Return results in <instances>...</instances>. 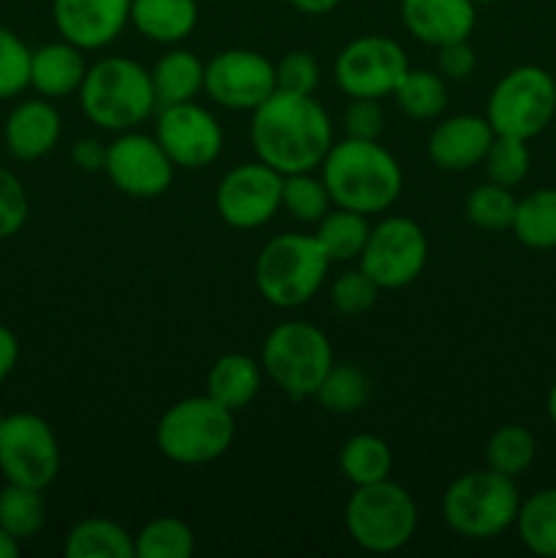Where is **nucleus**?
I'll use <instances>...</instances> for the list:
<instances>
[{
    "mask_svg": "<svg viewBox=\"0 0 556 558\" xmlns=\"http://www.w3.org/2000/svg\"><path fill=\"white\" fill-rule=\"evenodd\" d=\"M333 142L330 114L314 96L276 90L251 112V147L278 174L314 172Z\"/></svg>",
    "mask_w": 556,
    "mask_h": 558,
    "instance_id": "1",
    "label": "nucleus"
},
{
    "mask_svg": "<svg viewBox=\"0 0 556 558\" xmlns=\"http://www.w3.org/2000/svg\"><path fill=\"white\" fill-rule=\"evenodd\" d=\"M322 183L327 185L333 205L376 216L392 207L403 189L401 163L379 140L347 136L333 142L322 161Z\"/></svg>",
    "mask_w": 556,
    "mask_h": 558,
    "instance_id": "2",
    "label": "nucleus"
},
{
    "mask_svg": "<svg viewBox=\"0 0 556 558\" xmlns=\"http://www.w3.org/2000/svg\"><path fill=\"white\" fill-rule=\"evenodd\" d=\"M80 107L98 129L112 134L134 131L158 107L150 71L123 54L96 60L80 85Z\"/></svg>",
    "mask_w": 556,
    "mask_h": 558,
    "instance_id": "3",
    "label": "nucleus"
},
{
    "mask_svg": "<svg viewBox=\"0 0 556 558\" xmlns=\"http://www.w3.org/2000/svg\"><path fill=\"white\" fill-rule=\"evenodd\" d=\"M327 267L330 259L316 234H276L256 254L254 283L267 303L292 311L319 292Z\"/></svg>",
    "mask_w": 556,
    "mask_h": 558,
    "instance_id": "4",
    "label": "nucleus"
},
{
    "mask_svg": "<svg viewBox=\"0 0 556 558\" xmlns=\"http://www.w3.org/2000/svg\"><path fill=\"white\" fill-rule=\"evenodd\" d=\"M518 507L521 496L516 480L488 466L452 480L442 496V518L458 537L467 539H494L505 534L516 526Z\"/></svg>",
    "mask_w": 556,
    "mask_h": 558,
    "instance_id": "5",
    "label": "nucleus"
},
{
    "mask_svg": "<svg viewBox=\"0 0 556 558\" xmlns=\"http://www.w3.org/2000/svg\"><path fill=\"white\" fill-rule=\"evenodd\" d=\"M232 441L234 412L213 401L207 392L172 403L156 425V445L161 456L183 466L218 461Z\"/></svg>",
    "mask_w": 556,
    "mask_h": 558,
    "instance_id": "6",
    "label": "nucleus"
},
{
    "mask_svg": "<svg viewBox=\"0 0 556 558\" xmlns=\"http://www.w3.org/2000/svg\"><path fill=\"white\" fill-rule=\"evenodd\" d=\"M418 505L403 485L390 477L358 485L349 496L343 523L349 537L368 554H396L418 532Z\"/></svg>",
    "mask_w": 556,
    "mask_h": 558,
    "instance_id": "7",
    "label": "nucleus"
},
{
    "mask_svg": "<svg viewBox=\"0 0 556 558\" xmlns=\"http://www.w3.org/2000/svg\"><path fill=\"white\" fill-rule=\"evenodd\" d=\"M333 363L330 341L311 322H281L262 343V371L294 401L314 398Z\"/></svg>",
    "mask_w": 556,
    "mask_h": 558,
    "instance_id": "8",
    "label": "nucleus"
},
{
    "mask_svg": "<svg viewBox=\"0 0 556 558\" xmlns=\"http://www.w3.org/2000/svg\"><path fill=\"white\" fill-rule=\"evenodd\" d=\"M556 114V82L540 65H518L491 90L488 118L496 134L532 140L543 134Z\"/></svg>",
    "mask_w": 556,
    "mask_h": 558,
    "instance_id": "9",
    "label": "nucleus"
},
{
    "mask_svg": "<svg viewBox=\"0 0 556 558\" xmlns=\"http://www.w3.org/2000/svg\"><path fill=\"white\" fill-rule=\"evenodd\" d=\"M60 472V445L52 425L33 412L9 414L0 425V474L5 483L49 488Z\"/></svg>",
    "mask_w": 556,
    "mask_h": 558,
    "instance_id": "10",
    "label": "nucleus"
},
{
    "mask_svg": "<svg viewBox=\"0 0 556 558\" xmlns=\"http://www.w3.org/2000/svg\"><path fill=\"white\" fill-rule=\"evenodd\" d=\"M428 262V238L418 221L390 216L371 227L360 254V270L368 272L379 289H403L423 272Z\"/></svg>",
    "mask_w": 556,
    "mask_h": 558,
    "instance_id": "11",
    "label": "nucleus"
},
{
    "mask_svg": "<svg viewBox=\"0 0 556 558\" xmlns=\"http://www.w3.org/2000/svg\"><path fill=\"white\" fill-rule=\"evenodd\" d=\"M409 71L401 44L387 36H360L338 52L333 63L336 85L349 98L392 96L401 76Z\"/></svg>",
    "mask_w": 556,
    "mask_h": 558,
    "instance_id": "12",
    "label": "nucleus"
},
{
    "mask_svg": "<svg viewBox=\"0 0 556 558\" xmlns=\"http://www.w3.org/2000/svg\"><path fill=\"white\" fill-rule=\"evenodd\" d=\"M104 172L120 194L131 199H156L172 185L174 163L156 136L123 131L107 145Z\"/></svg>",
    "mask_w": 556,
    "mask_h": 558,
    "instance_id": "13",
    "label": "nucleus"
},
{
    "mask_svg": "<svg viewBox=\"0 0 556 558\" xmlns=\"http://www.w3.org/2000/svg\"><path fill=\"white\" fill-rule=\"evenodd\" d=\"M276 90V63L254 49H223L205 63V93L223 109L254 112Z\"/></svg>",
    "mask_w": 556,
    "mask_h": 558,
    "instance_id": "14",
    "label": "nucleus"
},
{
    "mask_svg": "<svg viewBox=\"0 0 556 558\" xmlns=\"http://www.w3.org/2000/svg\"><path fill=\"white\" fill-rule=\"evenodd\" d=\"M283 174L256 161L238 163L221 178L216 189V210L232 229H259L281 207Z\"/></svg>",
    "mask_w": 556,
    "mask_h": 558,
    "instance_id": "15",
    "label": "nucleus"
},
{
    "mask_svg": "<svg viewBox=\"0 0 556 558\" xmlns=\"http://www.w3.org/2000/svg\"><path fill=\"white\" fill-rule=\"evenodd\" d=\"M158 145L164 147L174 167H210L223 150V131L216 114L194 101L161 107L156 118Z\"/></svg>",
    "mask_w": 556,
    "mask_h": 558,
    "instance_id": "16",
    "label": "nucleus"
},
{
    "mask_svg": "<svg viewBox=\"0 0 556 558\" xmlns=\"http://www.w3.org/2000/svg\"><path fill=\"white\" fill-rule=\"evenodd\" d=\"M52 20L60 36L82 52L104 49L131 22V0H52Z\"/></svg>",
    "mask_w": 556,
    "mask_h": 558,
    "instance_id": "17",
    "label": "nucleus"
},
{
    "mask_svg": "<svg viewBox=\"0 0 556 558\" xmlns=\"http://www.w3.org/2000/svg\"><path fill=\"white\" fill-rule=\"evenodd\" d=\"M496 131L480 114H452L436 123L428 136V156L445 172H467L483 163Z\"/></svg>",
    "mask_w": 556,
    "mask_h": 558,
    "instance_id": "18",
    "label": "nucleus"
},
{
    "mask_svg": "<svg viewBox=\"0 0 556 558\" xmlns=\"http://www.w3.org/2000/svg\"><path fill=\"white\" fill-rule=\"evenodd\" d=\"M474 9L472 0H401V22L418 41L439 49L472 36Z\"/></svg>",
    "mask_w": 556,
    "mask_h": 558,
    "instance_id": "19",
    "label": "nucleus"
},
{
    "mask_svg": "<svg viewBox=\"0 0 556 558\" xmlns=\"http://www.w3.org/2000/svg\"><path fill=\"white\" fill-rule=\"evenodd\" d=\"M63 131L60 112L44 98H27L9 112L3 140L16 161H38L55 150Z\"/></svg>",
    "mask_w": 556,
    "mask_h": 558,
    "instance_id": "20",
    "label": "nucleus"
},
{
    "mask_svg": "<svg viewBox=\"0 0 556 558\" xmlns=\"http://www.w3.org/2000/svg\"><path fill=\"white\" fill-rule=\"evenodd\" d=\"M87 74L85 52L74 44L52 41L33 49L31 54V87L41 98H63L80 90Z\"/></svg>",
    "mask_w": 556,
    "mask_h": 558,
    "instance_id": "21",
    "label": "nucleus"
},
{
    "mask_svg": "<svg viewBox=\"0 0 556 558\" xmlns=\"http://www.w3.org/2000/svg\"><path fill=\"white\" fill-rule=\"evenodd\" d=\"M196 20V0H131L129 25L156 44H180L194 33Z\"/></svg>",
    "mask_w": 556,
    "mask_h": 558,
    "instance_id": "22",
    "label": "nucleus"
},
{
    "mask_svg": "<svg viewBox=\"0 0 556 558\" xmlns=\"http://www.w3.org/2000/svg\"><path fill=\"white\" fill-rule=\"evenodd\" d=\"M158 107L194 101L205 90V63L191 49H169L150 71Z\"/></svg>",
    "mask_w": 556,
    "mask_h": 558,
    "instance_id": "23",
    "label": "nucleus"
},
{
    "mask_svg": "<svg viewBox=\"0 0 556 558\" xmlns=\"http://www.w3.org/2000/svg\"><path fill=\"white\" fill-rule=\"evenodd\" d=\"M259 363L243 352L221 354L207 374V396L227 407L229 412H240V409L249 407L259 396Z\"/></svg>",
    "mask_w": 556,
    "mask_h": 558,
    "instance_id": "24",
    "label": "nucleus"
},
{
    "mask_svg": "<svg viewBox=\"0 0 556 558\" xmlns=\"http://www.w3.org/2000/svg\"><path fill=\"white\" fill-rule=\"evenodd\" d=\"M69 558H134V534L109 518H85L65 534Z\"/></svg>",
    "mask_w": 556,
    "mask_h": 558,
    "instance_id": "25",
    "label": "nucleus"
},
{
    "mask_svg": "<svg viewBox=\"0 0 556 558\" xmlns=\"http://www.w3.org/2000/svg\"><path fill=\"white\" fill-rule=\"evenodd\" d=\"M316 240L325 248L330 262H352L360 259L365 248V240L371 234L368 216L358 210H347V207H336L327 210L322 221H316Z\"/></svg>",
    "mask_w": 556,
    "mask_h": 558,
    "instance_id": "26",
    "label": "nucleus"
},
{
    "mask_svg": "<svg viewBox=\"0 0 556 558\" xmlns=\"http://www.w3.org/2000/svg\"><path fill=\"white\" fill-rule=\"evenodd\" d=\"M338 466H341V474L354 485V488H358V485L379 483V480L390 477V445L374 434L352 436V439L343 441L341 452H338Z\"/></svg>",
    "mask_w": 556,
    "mask_h": 558,
    "instance_id": "27",
    "label": "nucleus"
},
{
    "mask_svg": "<svg viewBox=\"0 0 556 558\" xmlns=\"http://www.w3.org/2000/svg\"><path fill=\"white\" fill-rule=\"evenodd\" d=\"M510 229L527 248H556V189H540L518 199Z\"/></svg>",
    "mask_w": 556,
    "mask_h": 558,
    "instance_id": "28",
    "label": "nucleus"
},
{
    "mask_svg": "<svg viewBox=\"0 0 556 558\" xmlns=\"http://www.w3.org/2000/svg\"><path fill=\"white\" fill-rule=\"evenodd\" d=\"M516 529L534 556L556 558V488H543L521 501Z\"/></svg>",
    "mask_w": 556,
    "mask_h": 558,
    "instance_id": "29",
    "label": "nucleus"
},
{
    "mask_svg": "<svg viewBox=\"0 0 556 558\" xmlns=\"http://www.w3.org/2000/svg\"><path fill=\"white\" fill-rule=\"evenodd\" d=\"M44 521H47V505L41 490L16 483H5L0 488V529H5L11 537L25 543L41 532Z\"/></svg>",
    "mask_w": 556,
    "mask_h": 558,
    "instance_id": "30",
    "label": "nucleus"
},
{
    "mask_svg": "<svg viewBox=\"0 0 556 558\" xmlns=\"http://www.w3.org/2000/svg\"><path fill=\"white\" fill-rule=\"evenodd\" d=\"M396 104L403 114L414 120H434L447 107L445 76L428 69H409L392 90Z\"/></svg>",
    "mask_w": 556,
    "mask_h": 558,
    "instance_id": "31",
    "label": "nucleus"
},
{
    "mask_svg": "<svg viewBox=\"0 0 556 558\" xmlns=\"http://www.w3.org/2000/svg\"><path fill=\"white\" fill-rule=\"evenodd\" d=\"M194 548V529L172 515L156 518L134 534V558H189Z\"/></svg>",
    "mask_w": 556,
    "mask_h": 558,
    "instance_id": "32",
    "label": "nucleus"
},
{
    "mask_svg": "<svg viewBox=\"0 0 556 558\" xmlns=\"http://www.w3.org/2000/svg\"><path fill=\"white\" fill-rule=\"evenodd\" d=\"M368 396L371 381L363 368H358V365L352 363H333L314 398L322 403V409H327V412L352 414L368 401Z\"/></svg>",
    "mask_w": 556,
    "mask_h": 558,
    "instance_id": "33",
    "label": "nucleus"
},
{
    "mask_svg": "<svg viewBox=\"0 0 556 558\" xmlns=\"http://www.w3.org/2000/svg\"><path fill=\"white\" fill-rule=\"evenodd\" d=\"M534 450V436L523 425L507 423L491 434L485 445V466L516 480L532 466Z\"/></svg>",
    "mask_w": 556,
    "mask_h": 558,
    "instance_id": "34",
    "label": "nucleus"
},
{
    "mask_svg": "<svg viewBox=\"0 0 556 558\" xmlns=\"http://www.w3.org/2000/svg\"><path fill=\"white\" fill-rule=\"evenodd\" d=\"M516 205L518 199L507 185L488 180V183H480L478 189L469 191L463 210H467L469 223H474L483 232H505L512 227Z\"/></svg>",
    "mask_w": 556,
    "mask_h": 558,
    "instance_id": "35",
    "label": "nucleus"
},
{
    "mask_svg": "<svg viewBox=\"0 0 556 558\" xmlns=\"http://www.w3.org/2000/svg\"><path fill=\"white\" fill-rule=\"evenodd\" d=\"M333 199L327 194V185L314 172L283 174L281 185V207L300 223H316L327 216Z\"/></svg>",
    "mask_w": 556,
    "mask_h": 558,
    "instance_id": "36",
    "label": "nucleus"
},
{
    "mask_svg": "<svg viewBox=\"0 0 556 558\" xmlns=\"http://www.w3.org/2000/svg\"><path fill=\"white\" fill-rule=\"evenodd\" d=\"M483 163H485V174H488V180H494V183L507 185V189L523 183V178L529 174V163H532L527 140L496 134L494 142H491L488 153H485Z\"/></svg>",
    "mask_w": 556,
    "mask_h": 558,
    "instance_id": "37",
    "label": "nucleus"
},
{
    "mask_svg": "<svg viewBox=\"0 0 556 558\" xmlns=\"http://www.w3.org/2000/svg\"><path fill=\"white\" fill-rule=\"evenodd\" d=\"M31 54L33 49L14 31L0 25V101L31 87Z\"/></svg>",
    "mask_w": 556,
    "mask_h": 558,
    "instance_id": "38",
    "label": "nucleus"
},
{
    "mask_svg": "<svg viewBox=\"0 0 556 558\" xmlns=\"http://www.w3.org/2000/svg\"><path fill=\"white\" fill-rule=\"evenodd\" d=\"M376 298H379V287L360 267L341 272L330 287V303L341 316H363L365 311L374 308Z\"/></svg>",
    "mask_w": 556,
    "mask_h": 558,
    "instance_id": "39",
    "label": "nucleus"
},
{
    "mask_svg": "<svg viewBox=\"0 0 556 558\" xmlns=\"http://www.w3.org/2000/svg\"><path fill=\"white\" fill-rule=\"evenodd\" d=\"M276 85L278 90L300 93V96H314L319 85V63L305 49H292L276 63Z\"/></svg>",
    "mask_w": 556,
    "mask_h": 558,
    "instance_id": "40",
    "label": "nucleus"
},
{
    "mask_svg": "<svg viewBox=\"0 0 556 558\" xmlns=\"http://www.w3.org/2000/svg\"><path fill=\"white\" fill-rule=\"evenodd\" d=\"M31 202L22 180L11 169L0 167V240L14 238L27 221Z\"/></svg>",
    "mask_w": 556,
    "mask_h": 558,
    "instance_id": "41",
    "label": "nucleus"
},
{
    "mask_svg": "<svg viewBox=\"0 0 556 558\" xmlns=\"http://www.w3.org/2000/svg\"><path fill=\"white\" fill-rule=\"evenodd\" d=\"M343 129L354 140H379L385 131V112L379 98H352L343 112Z\"/></svg>",
    "mask_w": 556,
    "mask_h": 558,
    "instance_id": "42",
    "label": "nucleus"
},
{
    "mask_svg": "<svg viewBox=\"0 0 556 558\" xmlns=\"http://www.w3.org/2000/svg\"><path fill=\"white\" fill-rule=\"evenodd\" d=\"M474 65H478V54L474 49L469 47V38L467 41H452L439 47V74L445 80L452 82H463L472 76Z\"/></svg>",
    "mask_w": 556,
    "mask_h": 558,
    "instance_id": "43",
    "label": "nucleus"
},
{
    "mask_svg": "<svg viewBox=\"0 0 556 558\" xmlns=\"http://www.w3.org/2000/svg\"><path fill=\"white\" fill-rule=\"evenodd\" d=\"M71 161L82 172H101L104 163H107V145L101 140H96V136L76 140L74 147H71Z\"/></svg>",
    "mask_w": 556,
    "mask_h": 558,
    "instance_id": "44",
    "label": "nucleus"
},
{
    "mask_svg": "<svg viewBox=\"0 0 556 558\" xmlns=\"http://www.w3.org/2000/svg\"><path fill=\"white\" fill-rule=\"evenodd\" d=\"M16 360H20V341H16V336L9 327L0 325V385L16 368Z\"/></svg>",
    "mask_w": 556,
    "mask_h": 558,
    "instance_id": "45",
    "label": "nucleus"
},
{
    "mask_svg": "<svg viewBox=\"0 0 556 558\" xmlns=\"http://www.w3.org/2000/svg\"><path fill=\"white\" fill-rule=\"evenodd\" d=\"M292 9H298L300 14H309V16H322V14H330L333 9H338L341 0H287Z\"/></svg>",
    "mask_w": 556,
    "mask_h": 558,
    "instance_id": "46",
    "label": "nucleus"
},
{
    "mask_svg": "<svg viewBox=\"0 0 556 558\" xmlns=\"http://www.w3.org/2000/svg\"><path fill=\"white\" fill-rule=\"evenodd\" d=\"M16 556H20V539H14L5 529H0V558H16Z\"/></svg>",
    "mask_w": 556,
    "mask_h": 558,
    "instance_id": "47",
    "label": "nucleus"
},
{
    "mask_svg": "<svg viewBox=\"0 0 556 558\" xmlns=\"http://www.w3.org/2000/svg\"><path fill=\"white\" fill-rule=\"evenodd\" d=\"M548 414H551V420H554V425H556V381H554V387H551V392H548Z\"/></svg>",
    "mask_w": 556,
    "mask_h": 558,
    "instance_id": "48",
    "label": "nucleus"
},
{
    "mask_svg": "<svg viewBox=\"0 0 556 558\" xmlns=\"http://www.w3.org/2000/svg\"><path fill=\"white\" fill-rule=\"evenodd\" d=\"M474 5H485V3H499V0H472Z\"/></svg>",
    "mask_w": 556,
    "mask_h": 558,
    "instance_id": "49",
    "label": "nucleus"
},
{
    "mask_svg": "<svg viewBox=\"0 0 556 558\" xmlns=\"http://www.w3.org/2000/svg\"><path fill=\"white\" fill-rule=\"evenodd\" d=\"M3 420H5V414H3V412H0V425H3Z\"/></svg>",
    "mask_w": 556,
    "mask_h": 558,
    "instance_id": "50",
    "label": "nucleus"
}]
</instances>
